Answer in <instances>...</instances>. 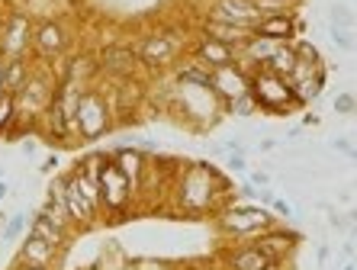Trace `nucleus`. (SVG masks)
Returning a JSON list of instances; mask_svg holds the SVG:
<instances>
[{
	"label": "nucleus",
	"instance_id": "f257e3e1",
	"mask_svg": "<svg viewBox=\"0 0 357 270\" xmlns=\"http://www.w3.org/2000/svg\"><path fill=\"white\" fill-rule=\"evenodd\" d=\"M71 129H75V142H81V145H93V142L107 139L109 132L116 129L109 100H107V93H103L100 84H91V87L81 90Z\"/></svg>",
	"mask_w": 357,
	"mask_h": 270
},
{
	"label": "nucleus",
	"instance_id": "f03ea898",
	"mask_svg": "<svg viewBox=\"0 0 357 270\" xmlns=\"http://www.w3.org/2000/svg\"><path fill=\"white\" fill-rule=\"evenodd\" d=\"M248 93L255 100L258 113L264 116H290L296 110H306L293 93V84L287 77H280V74L264 71V68L248 74Z\"/></svg>",
	"mask_w": 357,
	"mask_h": 270
},
{
	"label": "nucleus",
	"instance_id": "7ed1b4c3",
	"mask_svg": "<svg viewBox=\"0 0 357 270\" xmlns=\"http://www.w3.org/2000/svg\"><path fill=\"white\" fill-rule=\"evenodd\" d=\"M213 219H216L219 235L229 238V241H251L258 232L277 225V216L267 206H258V203H232L229 209L213 216Z\"/></svg>",
	"mask_w": 357,
	"mask_h": 270
},
{
	"label": "nucleus",
	"instance_id": "20e7f679",
	"mask_svg": "<svg viewBox=\"0 0 357 270\" xmlns=\"http://www.w3.org/2000/svg\"><path fill=\"white\" fill-rule=\"evenodd\" d=\"M97 183H100V209H103V219L107 222L126 219V216H129V206L139 200V190L119 174V167L109 161V155L103 158Z\"/></svg>",
	"mask_w": 357,
	"mask_h": 270
},
{
	"label": "nucleus",
	"instance_id": "39448f33",
	"mask_svg": "<svg viewBox=\"0 0 357 270\" xmlns=\"http://www.w3.org/2000/svg\"><path fill=\"white\" fill-rule=\"evenodd\" d=\"M55 90H59V74L45 71L42 65L33 61V74H29V81H26L23 90L17 93V116L36 129L39 116L45 113V107H49L52 97H55Z\"/></svg>",
	"mask_w": 357,
	"mask_h": 270
},
{
	"label": "nucleus",
	"instance_id": "423d86ee",
	"mask_svg": "<svg viewBox=\"0 0 357 270\" xmlns=\"http://www.w3.org/2000/svg\"><path fill=\"white\" fill-rule=\"evenodd\" d=\"M97 81H107V84H116V81H135L142 77V61L135 55V45L132 42H109L103 49L97 52Z\"/></svg>",
	"mask_w": 357,
	"mask_h": 270
},
{
	"label": "nucleus",
	"instance_id": "0eeeda50",
	"mask_svg": "<svg viewBox=\"0 0 357 270\" xmlns=\"http://www.w3.org/2000/svg\"><path fill=\"white\" fill-rule=\"evenodd\" d=\"M132 45H135V55H139L142 68H145V71H155V74L174 68L177 58L187 55V45L177 42L174 36L165 33V29H155V33L139 36Z\"/></svg>",
	"mask_w": 357,
	"mask_h": 270
},
{
	"label": "nucleus",
	"instance_id": "6e6552de",
	"mask_svg": "<svg viewBox=\"0 0 357 270\" xmlns=\"http://www.w3.org/2000/svg\"><path fill=\"white\" fill-rule=\"evenodd\" d=\"M61 55H68V29L61 20L55 17H42L33 23V49L29 58L39 65H52Z\"/></svg>",
	"mask_w": 357,
	"mask_h": 270
},
{
	"label": "nucleus",
	"instance_id": "1a4fd4ad",
	"mask_svg": "<svg viewBox=\"0 0 357 270\" xmlns=\"http://www.w3.org/2000/svg\"><path fill=\"white\" fill-rule=\"evenodd\" d=\"M33 23L36 20L29 13H13L7 17V23L0 26V58H29L33 49Z\"/></svg>",
	"mask_w": 357,
	"mask_h": 270
},
{
	"label": "nucleus",
	"instance_id": "9d476101",
	"mask_svg": "<svg viewBox=\"0 0 357 270\" xmlns=\"http://www.w3.org/2000/svg\"><path fill=\"white\" fill-rule=\"evenodd\" d=\"M251 241H255V245H258L274 264H287L293 254H296V248L303 245V235H299L296 229H287V225L277 222V225H271V229L258 232Z\"/></svg>",
	"mask_w": 357,
	"mask_h": 270
},
{
	"label": "nucleus",
	"instance_id": "9b49d317",
	"mask_svg": "<svg viewBox=\"0 0 357 270\" xmlns=\"http://www.w3.org/2000/svg\"><path fill=\"white\" fill-rule=\"evenodd\" d=\"M61 206H65V213H68V219H71V225H75V232L97 229L100 222H103L100 209L84 197L81 190H77V183L71 180V174H65V197H61Z\"/></svg>",
	"mask_w": 357,
	"mask_h": 270
},
{
	"label": "nucleus",
	"instance_id": "f8f14e48",
	"mask_svg": "<svg viewBox=\"0 0 357 270\" xmlns=\"http://www.w3.org/2000/svg\"><path fill=\"white\" fill-rule=\"evenodd\" d=\"M303 17L299 10H290V13H264V17L255 23V36H264V39H274V42H293V39H303Z\"/></svg>",
	"mask_w": 357,
	"mask_h": 270
},
{
	"label": "nucleus",
	"instance_id": "ddd939ff",
	"mask_svg": "<svg viewBox=\"0 0 357 270\" xmlns=\"http://www.w3.org/2000/svg\"><path fill=\"white\" fill-rule=\"evenodd\" d=\"M107 155H109V161L119 167V174H123V177L142 193V183H145L149 167H151L149 151H142V148H129V145H116L113 151H107Z\"/></svg>",
	"mask_w": 357,
	"mask_h": 270
},
{
	"label": "nucleus",
	"instance_id": "4468645a",
	"mask_svg": "<svg viewBox=\"0 0 357 270\" xmlns=\"http://www.w3.org/2000/svg\"><path fill=\"white\" fill-rule=\"evenodd\" d=\"M219 264H222L225 270H264L274 261H271L255 241H232V245L219 254Z\"/></svg>",
	"mask_w": 357,
	"mask_h": 270
},
{
	"label": "nucleus",
	"instance_id": "2eb2a0df",
	"mask_svg": "<svg viewBox=\"0 0 357 270\" xmlns=\"http://www.w3.org/2000/svg\"><path fill=\"white\" fill-rule=\"evenodd\" d=\"M187 55L197 58L199 65H206L209 71H213V68H225V65H235V61H238V49H229V45H222V42L206 39V36H199V33L190 39Z\"/></svg>",
	"mask_w": 357,
	"mask_h": 270
},
{
	"label": "nucleus",
	"instance_id": "dca6fc26",
	"mask_svg": "<svg viewBox=\"0 0 357 270\" xmlns=\"http://www.w3.org/2000/svg\"><path fill=\"white\" fill-rule=\"evenodd\" d=\"M36 129H39V132H42V139L52 142V145L68 148L71 142H75V132H71V123H68V116H65V110H61L59 97H52V103L45 107V113L39 116Z\"/></svg>",
	"mask_w": 357,
	"mask_h": 270
},
{
	"label": "nucleus",
	"instance_id": "f3484780",
	"mask_svg": "<svg viewBox=\"0 0 357 270\" xmlns=\"http://www.w3.org/2000/svg\"><path fill=\"white\" fill-rule=\"evenodd\" d=\"M203 17H213V20H225V23H235V26H245L255 33V23L261 20L255 0H216L213 7L203 13Z\"/></svg>",
	"mask_w": 357,
	"mask_h": 270
},
{
	"label": "nucleus",
	"instance_id": "a211bd4d",
	"mask_svg": "<svg viewBox=\"0 0 357 270\" xmlns=\"http://www.w3.org/2000/svg\"><path fill=\"white\" fill-rule=\"evenodd\" d=\"M61 257H65V251L52 248L49 241H42V238L29 235V232H26V238H20V251H17V261L20 264H36V267L59 270Z\"/></svg>",
	"mask_w": 357,
	"mask_h": 270
},
{
	"label": "nucleus",
	"instance_id": "6ab92c4d",
	"mask_svg": "<svg viewBox=\"0 0 357 270\" xmlns=\"http://www.w3.org/2000/svg\"><path fill=\"white\" fill-rule=\"evenodd\" d=\"M29 235L42 238V241H49V245L59 248V251H68V245H71V235H75V232L68 229V225H61L59 219H52L45 209H36V213L29 216Z\"/></svg>",
	"mask_w": 357,
	"mask_h": 270
},
{
	"label": "nucleus",
	"instance_id": "aec40b11",
	"mask_svg": "<svg viewBox=\"0 0 357 270\" xmlns=\"http://www.w3.org/2000/svg\"><path fill=\"white\" fill-rule=\"evenodd\" d=\"M213 93L222 103L248 93V71L238 65H225V68H213Z\"/></svg>",
	"mask_w": 357,
	"mask_h": 270
},
{
	"label": "nucleus",
	"instance_id": "412c9836",
	"mask_svg": "<svg viewBox=\"0 0 357 270\" xmlns=\"http://www.w3.org/2000/svg\"><path fill=\"white\" fill-rule=\"evenodd\" d=\"M199 36H206V39H216L229 49H241L245 42L251 39V29L245 26H235V23H225V20H213V17H203L199 20Z\"/></svg>",
	"mask_w": 357,
	"mask_h": 270
},
{
	"label": "nucleus",
	"instance_id": "4be33fe9",
	"mask_svg": "<svg viewBox=\"0 0 357 270\" xmlns=\"http://www.w3.org/2000/svg\"><path fill=\"white\" fill-rule=\"evenodd\" d=\"M29 74H33V58H7L3 61V93L17 97L23 84L29 81Z\"/></svg>",
	"mask_w": 357,
	"mask_h": 270
},
{
	"label": "nucleus",
	"instance_id": "5701e85b",
	"mask_svg": "<svg viewBox=\"0 0 357 270\" xmlns=\"http://www.w3.org/2000/svg\"><path fill=\"white\" fill-rule=\"evenodd\" d=\"M325 81H328V65L325 68H319L309 81H303V84H296L293 87V93H296V100L303 103V107H309V103H316L319 97H322V90H325Z\"/></svg>",
	"mask_w": 357,
	"mask_h": 270
},
{
	"label": "nucleus",
	"instance_id": "b1692460",
	"mask_svg": "<svg viewBox=\"0 0 357 270\" xmlns=\"http://www.w3.org/2000/svg\"><path fill=\"white\" fill-rule=\"evenodd\" d=\"M293 65H296V52H293V42H280L274 49V55L267 58L264 71L271 74H280V77H287V74L293 71Z\"/></svg>",
	"mask_w": 357,
	"mask_h": 270
},
{
	"label": "nucleus",
	"instance_id": "393cba45",
	"mask_svg": "<svg viewBox=\"0 0 357 270\" xmlns=\"http://www.w3.org/2000/svg\"><path fill=\"white\" fill-rule=\"evenodd\" d=\"M17 97L13 93H0V139H10L17 129Z\"/></svg>",
	"mask_w": 357,
	"mask_h": 270
},
{
	"label": "nucleus",
	"instance_id": "a878e982",
	"mask_svg": "<svg viewBox=\"0 0 357 270\" xmlns=\"http://www.w3.org/2000/svg\"><path fill=\"white\" fill-rule=\"evenodd\" d=\"M222 116H232V119H251V116H258V107H255L251 93H241V97L222 103Z\"/></svg>",
	"mask_w": 357,
	"mask_h": 270
},
{
	"label": "nucleus",
	"instance_id": "bb28decb",
	"mask_svg": "<svg viewBox=\"0 0 357 270\" xmlns=\"http://www.w3.org/2000/svg\"><path fill=\"white\" fill-rule=\"evenodd\" d=\"M26 229H29V216H26V213L7 216V222H3V232H0V241L13 245V241H20V238L26 235Z\"/></svg>",
	"mask_w": 357,
	"mask_h": 270
},
{
	"label": "nucleus",
	"instance_id": "cd10ccee",
	"mask_svg": "<svg viewBox=\"0 0 357 270\" xmlns=\"http://www.w3.org/2000/svg\"><path fill=\"white\" fill-rule=\"evenodd\" d=\"M293 52H296V58H299V61H306V65H316V68L325 65V58H322V52H319L316 42H309V39H293Z\"/></svg>",
	"mask_w": 357,
	"mask_h": 270
},
{
	"label": "nucleus",
	"instance_id": "c85d7f7f",
	"mask_svg": "<svg viewBox=\"0 0 357 270\" xmlns=\"http://www.w3.org/2000/svg\"><path fill=\"white\" fill-rule=\"evenodd\" d=\"M332 110L338 116H354V110H357V100H354V93L351 90H344V93H338V97L332 100Z\"/></svg>",
	"mask_w": 357,
	"mask_h": 270
},
{
	"label": "nucleus",
	"instance_id": "c756f323",
	"mask_svg": "<svg viewBox=\"0 0 357 270\" xmlns=\"http://www.w3.org/2000/svg\"><path fill=\"white\" fill-rule=\"evenodd\" d=\"M328 36H332V42L341 52L354 49V36H351V29H344V26H328Z\"/></svg>",
	"mask_w": 357,
	"mask_h": 270
},
{
	"label": "nucleus",
	"instance_id": "7c9ffc66",
	"mask_svg": "<svg viewBox=\"0 0 357 270\" xmlns=\"http://www.w3.org/2000/svg\"><path fill=\"white\" fill-rule=\"evenodd\" d=\"M267 209H271V213H274L277 219H293V206L287 203L283 197H274L271 203H267Z\"/></svg>",
	"mask_w": 357,
	"mask_h": 270
},
{
	"label": "nucleus",
	"instance_id": "2f4dec72",
	"mask_svg": "<svg viewBox=\"0 0 357 270\" xmlns=\"http://www.w3.org/2000/svg\"><path fill=\"white\" fill-rule=\"evenodd\" d=\"M225 171H232V174L248 171V158L245 155H225Z\"/></svg>",
	"mask_w": 357,
	"mask_h": 270
},
{
	"label": "nucleus",
	"instance_id": "473e14b6",
	"mask_svg": "<svg viewBox=\"0 0 357 270\" xmlns=\"http://www.w3.org/2000/svg\"><path fill=\"white\" fill-rule=\"evenodd\" d=\"M332 148H335V151H341L344 158H351V161H354V139H351V135H341V139H335Z\"/></svg>",
	"mask_w": 357,
	"mask_h": 270
},
{
	"label": "nucleus",
	"instance_id": "72a5a7b5",
	"mask_svg": "<svg viewBox=\"0 0 357 270\" xmlns=\"http://www.w3.org/2000/svg\"><path fill=\"white\" fill-rule=\"evenodd\" d=\"M277 145H280V139H274V135H264V139H258L255 151H258V155H274Z\"/></svg>",
	"mask_w": 357,
	"mask_h": 270
},
{
	"label": "nucleus",
	"instance_id": "f704fd0d",
	"mask_svg": "<svg viewBox=\"0 0 357 270\" xmlns=\"http://www.w3.org/2000/svg\"><path fill=\"white\" fill-rule=\"evenodd\" d=\"M271 180H274V177H271L267 171H248V183H251V187H271Z\"/></svg>",
	"mask_w": 357,
	"mask_h": 270
},
{
	"label": "nucleus",
	"instance_id": "c9c22d12",
	"mask_svg": "<svg viewBox=\"0 0 357 270\" xmlns=\"http://www.w3.org/2000/svg\"><path fill=\"white\" fill-rule=\"evenodd\" d=\"M319 123H322V116H319L316 110H306V113H303V123H299V126H303V129H309V126H319Z\"/></svg>",
	"mask_w": 357,
	"mask_h": 270
},
{
	"label": "nucleus",
	"instance_id": "e433bc0d",
	"mask_svg": "<svg viewBox=\"0 0 357 270\" xmlns=\"http://www.w3.org/2000/svg\"><path fill=\"white\" fill-rule=\"evenodd\" d=\"M235 197H241V200H255V187H251V183H245V187H235Z\"/></svg>",
	"mask_w": 357,
	"mask_h": 270
},
{
	"label": "nucleus",
	"instance_id": "4c0bfd02",
	"mask_svg": "<svg viewBox=\"0 0 357 270\" xmlns=\"http://www.w3.org/2000/svg\"><path fill=\"white\" fill-rule=\"evenodd\" d=\"M316 257H319V264H328V257H332V248L322 241V245H319V254H316Z\"/></svg>",
	"mask_w": 357,
	"mask_h": 270
},
{
	"label": "nucleus",
	"instance_id": "58836bf2",
	"mask_svg": "<svg viewBox=\"0 0 357 270\" xmlns=\"http://www.w3.org/2000/svg\"><path fill=\"white\" fill-rule=\"evenodd\" d=\"M55 164H59V158H55V155H52V158H45V161H42V174L55 171Z\"/></svg>",
	"mask_w": 357,
	"mask_h": 270
},
{
	"label": "nucleus",
	"instance_id": "ea45409f",
	"mask_svg": "<svg viewBox=\"0 0 357 270\" xmlns=\"http://www.w3.org/2000/svg\"><path fill=\"white\" fill-rule=\"evenodd\" d=\"M344 257H348V261H354V238L348 235V241H344Z\"/></svg>",
	"mask_w": 357,
	"mask_h": 270
},
{
	"label": "nucleus",
	"instance_id": "a19ab883",
	"mask_svg": "<svg viewBox=\"0 0 357 270\" xmlns=\"http://www.w3.org/2000/svg\"><path fill=\"white\" fill-rule=\"evenodd\" d=\"M10 270H49V267H36V264H20V261H17Z\"/></svg>",
	"mask_w": 357,
	"mask_h": 270
},
{
	"label": "nucleus",
	"instance_id": "79ce46f5",
	"mask_svg": "<svg viewBox=\"0 0 357 270\" xmlns=\"http://www.w3.org/2000/svg\"><path fill=\"white\" fill-rule=\"evenodd\" d=\"M303 132H306V129H303V126H293V129L287 132V139H299V135H303Z\"/></svg>",
	"mask_w": 357,
	"mask_h": 270
},
{
	"label": "nucleus",
	"instance_id": "37998d69",
	"mask_svg": "<svg viewBox=\"0 0 357 270\" xmlns=\"http://www.w3.org/2000/svg\"><path fill=\"white\" fill-rule=\"evenodd\" d=\"M10 197V187H7V183H3V180H0V203H3V200H7Z\"/></svg>",
	"mask_w": 357,
	"mask_h": 270
},
{
	"label": "nucleus",
	"instance_id": "c03bdc74",
	"mask_svg": "<svg viewBox=\"0 0 357 270\" xmlns=\"http://www.w3.org/2000/svg\"><path fill=\"white\" fill-rule=\"evenodd\" d=\"M0 93H3V58H0Z\"/></svg>",
	"mask_w": 357,
	"mask_h": 270
},
{
	"label": "nucleus",
	"instance_id": "a18cd8bd",
	"mask_svg": "<svg viewBox=\"0 0 357 270\" xmlns=\"http://www.w3.org/2000/svg\"><path fill=\"white\" fill-rule=\"evenodd\" d=\"M277 3H290V7H299L303 0H277Z\"/></svg>",
	"mask_w": 357,
	"mask_h": 270
},
{
	"label": "nucleus",
	"instance_id": "49530a36",
	"mask_svg": "<svg viewBox=\"0 0 357 270\" xmlns=\"http://www.w3.org/2000/svg\"><path fill=\"white\" fill-rule=\"evenodd\" d=\"M264 270H287L283 264H271V267H264Z\"/></svg>",
	"mask_w": 357,
	"mask_h": 270
},
{
	"label": "nucleus",
	"instance_id": "de8ad7c7",
	"mask_svg": "<svg viewBox=\"0 0 357 270\" xmlns=\"http://www.w3.org/2000/svg\"><path fill=\"white\" fill-rule=\"evenodd\" d=\"M341 270H354V261H348V264H344V267H341Z\"/></svg>",
	"mask_w": 357,
	"mask_h": 270
},
{
	"label": "nucleus",
	"instance_id": "09e8293b",
	"mask_svg": "<svg viewBox=\"0 0 357 270\" xmlns=\"http://www.w3.org/2000/svg\"><path fill=\"white\" fill-rule=\"evenodd\" d=\"M87 270H103V264H97V267H87Z\"/></svg>",
	"mask_w": 357,
	"mask_h": 270
},
{
	"label": "nucleus",
	"instance_id": "8fccbe9b",
	"mask_svg": "<svg viewBox=\"0 0 357 270\" xmlns=\"http://www.w3.org/2000/svg\"><path fill=\"white\" fill-rule=\"evenodd\" d=\"M0 180H3V167H0Z\"/></svg>",
	"mask_w": 357,
	"mask_h": 270
},
{
	"label": "nucleus",
	"instance_id": "3c124183",
	"mask_svg": "<svg viewBox=\"0 0 357 270\" xmlns=\"http://www.w3.org/2000/svg\"><path fill=\"white\" fill-rule=\"evenodd\" d=\"M190 270H199V267H190Z\"/></svg>",
	"mask_w": 357,
	"mask_h": 270
}]
</instances>
